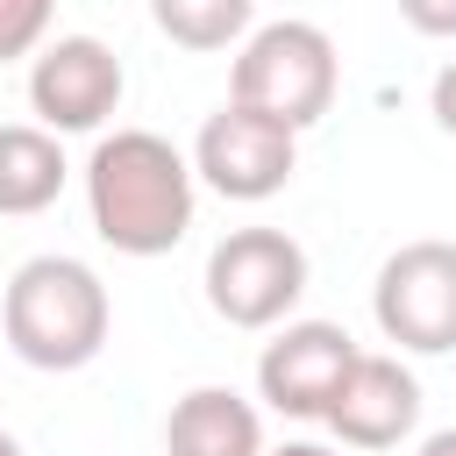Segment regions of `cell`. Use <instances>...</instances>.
<instances>
[{
  "label": "cell",
  "mask_w": 456,
  "mask_h": 456,
  "mask_svg": "<svg viewBox=\"0 0 456 456\" xmlns=\"http://www.w3.org/2000/svg\"><path fill=\"white\" fill-rule=\"evenodd\" d=\"M192 157L157 128H114L86 157V214L114 256H171L192 228Z\"/></svg>",
  "instance_id": "obj_1"
},
{
  "label": "cell",
  "mask_w": 456,
  "mask_h": 456,
  "mask_svg": "<svg viewBox=\"0 0 456 456\" xmlns=\"http://www.w3.org/2000/svg\"><path fill=\"white\" fill-rule=\"evenodd\" d=\"M114 299L78 256H28L0 292V335L28 370H86L107 349Z\"/></svg>",
  "instance_id": "obj_2"
},
{
  "label": "cell",
  "mask_w": 456,
  "mask_h": 456,
  "mask_svg": "<svg viewBox=\"0 0 456 456\" xmlns=\"http://www.w3.org/2000/svg\"><path fill=\"white\" fill-rule=\"evenodd\" d=\"M335 86H342L335 36H328L321 21H292V14L249 28L242 50H235V71H228V100L285 121L292 135L314 128V121L335 107Z\"/></svg>",
  "instance_id": "obj_3"
},
{
  "label": "cell",
  "mask_w": 456,
  "mask_h": 456,
  "mask_svg": "<svg viewBox=\"0 0 456 456\" xmlns=\"http://www.w3.org/2000/svg\"><path fill=\"white\" fill-rule=\"evenodd\" d=\"M306 292V249L285 228H228L207 249V306L228 328H278Z\"/></svg>",
  "instance_id": "obj_4"
},
{
  "label": "cell",
  "mask_w": 456,
  "mask_h": 456,
  "mask_svg": "<svg viewBox=\"0 0 456 456\" xmlns=\"http://www.w3.org/2000/svg\"><path fill=\"white\" fill-rule=\"evenodd\" d=\"M370 314H378V335L399 342L406 356H449L456 349V242L442 235L399 242L378 264Z\"/></svg>",
  "instance_id": "obj_5"
},
{
  "label": "cell",
  "mask_w": 456,
  "mask_h": 456,
  "mask_svg": "<svg viewBox=\"0 0 456 456\" xmlns=\"http://www.w3.org/2000/svg\"><path fill=\"white\" fill-rule=\"evenodd\" d=\"M292 171H299V135L285 121L256 114V107H235V100L221 114H207V128L192 142V178L214 185L235 207H256V200L285 192Z\"/></svg>",
  "instance_id": "obj_6"
},
{
  "label": "cell",
  "mask_w": 456,
  "mask_h": 456,
  "mask_svg": "<svg viewBox=\"0 0 456 456\" xmlns=\"http://www.w3.org/2000/svg\"><path fill=\"white\" fill-rule=\"evenodd\" d=\"M128 93L121 57L100 36H57L28 57V114L50 135H93Z\"/></svg>",
  "instance_id": "obj_7"
},
{
  "label": "cell",
  "mask_w": 456,
  "mask_h": 456,
  "mask_svg": "<svg viewBox=\"0 0 456 456\" xmlns=\"http://www.w3.org/2000/svg\"><path fill=\"white\" fill-rule=\"evenodd\" d=\"M349 363H356L349 328H335V321H285L264 342V356H256V399L271 413H285V420H321Z\"/></svg>",
  "instance_id": "obj_8"
},
{
  "label": "cell",
  "mask_w": 456,
  "mask_h": 456,
  "mask_svg": "<svg viewBox=\"0 0 456 456\" xmlns=\"http://www.w3.org/2000/svg\"><path fill=\"white\" fill-rule=\"evenodd\" d=\"M321 420H328L335 442L356 449V456L399 449V442L420 428V378H413L399 356H385V349H356V363L342 370V385H335V399H328Z\"/></svg>",
  "instance_id": "obj_9"
},
{
  "label": "cell",
  "mask_w": 456,
  "mask_h": 456,
  "mask_svg": "<svg viewBox=\"0 0 456 456\" xmlns=\"http://www.w3.org/2000/svg\"><path fill=\"white\" fill-rule=\"evenodd\" d=\"M164 456H264V413L235 385H192L164 413Z\"/></svg>",
  "instance_id": "obj_10"
},
{
  "label": "cell",
  "mask_w": 456,
  "mask_h": 456,
  "mask_svg": "<svg viewBox=\"0 0 456 456\" xmlns=\"http://www.w3.org/2000/svg\"><path fill=\"white\" fill-rule=\"evenodd\" d=\"M71 164H64V142L36 121H7L0 128V221H21V214H43L57 192H64Z\"/></svg>",
  "instance_id": "obj_11"
},
{
  "label": "cell",
  "mask_w": 456,
  "mask_h": 456,
  "mask_svg": "<svg viewBox=\"0 0 456 456\" xmlns=\"http://www.w3.org/2000/svg\"><path fill=\"white\" fill-rule=\"evenodd\" d=\"M150 21H157V36H171L178 50H228V43H242L249 36V21H256V0H150Z\"/></svg>",
  "instance_id": "obj_12"
},
{
  "label": "cell",
  "mask_w": 456,
  "mask_h": 456,
  "mask_svg": "<svg viewBox=\"0 0 456 456\" xmlns=\"http://www.w3.org/2000/svg\"><path fill=\"white\" fill-rule=\"evenodd\" d=\"M50 14H57V0H0V64L36 57L50 36Z\"/></svg>",
  "instance_id": "obj_13"
},
{
  "label": "cell",
  "mask_w": 456,
  "mask_h": 456,
  "mask_svg": "<svg viewBox=\"0 0 456 456\" xmlns=\"http://www.w3.org/2000/svg\"><path fill=\"white\" fill-rule=\"evenodd\" d=\"M399 14H406L413 36H435V43L456 36V0H399Z\"/></svg>",
  "instance_id": "obj_14"
},
{
  "label": "cell",
  "mask_w": 456,
  "mask_h": 456,
  "mask_svg": "<svg viewBox=\"0 0 456 456\" xmlns=\"http://www.w3.org/2000/svg\"><path fill=\"white\" fill-rule=\"evenodd\" d=\"M428 114H435V128L456 142V57L435 71V86H428Z\"/></svg>",
  "instance_id": "obj_15"
},
{
  "label": "cell",
  "mask_w": 456,
  "mask_h": 456,
  "mask_svg": "<svg viewBox=\"0 0 456 456\" xmlns=\"http://www.w3.org/2000/svg\"><path fill=\"white\" fill-rule=\"evenodd\" d=\"M264 456H356V449H342V442H278Z\"/></svg>",
  "instance_id": "obj_16"
},
{
  "label": "cell",
  "mask_w": 456,
  "mask_h": 456,
  "mask_svg": "<svg viewBox=\"0 0 456 456\" xmlns=\"http://www.w3.org/2000/svg\"><path fill=\"white\" fill-rule=\"evenodd\" d=\"M413 456H456V428H435V435H428Z\"/></svg>",
  "instance_id": "obj_17"
},
{
  "label": "cell",
  "mask_w": 456,
  "mask_h": 456,
  "mask_svg": "<svg viewBox=\"0 0 456 456\" xmlns=\"http://www.w3.org/2000/svg\"><path fill=\"white\" fill-rule=\"evenodd\" d=\"M0 456H21V442H14V435H7V428H0Z\"/></svg>",
  "instance_id": "obj_18"
}]
</instances>
